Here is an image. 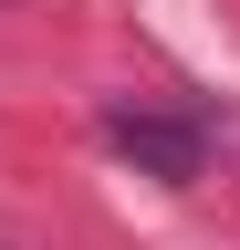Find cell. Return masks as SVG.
I'll list each match as a JSON object with an SVG mask.
<instances>
[{
  "instance_id": "1",
  "label": "cell",
  "mask_w": 240,
  "mask_h": 250,
  "mask_svg": "<svg viewBox=\"0 0 240 250\" xmlns=\"http://www.w3.org/2000/svg\"><path fill=\"white\" fill-rule=\"evenodd\" d=\"M105 136L126 146V156H146L157 177H198V136H188V125H157V115H105Z\"/></svg>"
}]
</instances>
